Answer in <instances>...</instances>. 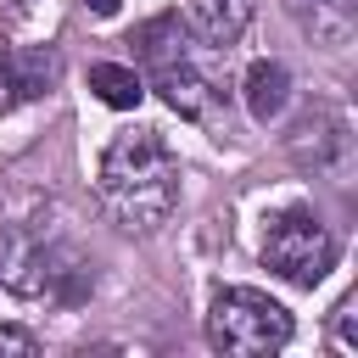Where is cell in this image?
Here are the masks:
<instances>
[{
    "label": "cell",
    "instance_id": "7a4b0ae2",
    "mask_svg": "<svg viewBox=\"0 0 358 358\" xmlns=\"http://www.w3.org/2000/svg\"><path fill=\"white\" fill-rule=\"evenodd\" d=\"M207 341L229 358H268L291 341V313L252 285H224L207 308Z\"/></svg>",
    "mask_w": 358,
    "mask_h": 358
},
{
    "label": "cell",
    "instance_id": "7c38bea8",
    "mask_svg": "<svg viewBox=\"0 0 358 358\" xmlns=\"http://www.w3.org/2000/svg\"><path fill=\"white\" fill-rule=\"evenodd\" d=\"M84 6H90V11H95V17H112V11H117V6H123V0H84Z\"/></svg>",
    "mask_w": 358,
    "mask_h": 358
},
{
    "label": "cell",
    "instance_id": "6da1fadb",
    "mask_svg": "<svg viewBox=\"0 0 358 358\" xmlns=\"http://www.w3.org/2000/svg\"><path fill=\"white\" fill-rule=\"evenodd\" d=\"M95 185L123 229H157L179 207V162L157 129H123L101 151Z\"/></svg>",
    "mask_w": 358,
    "mask_h": 358
},
{
    "label": "cell",
    "instance_id": "8992f818",
    "mask_svg": "<svg viewBox=\"0 0 358 358\" xmlns=\"http://www.w3.org/2000/svg\"><path fill=\"white\" fill-rule=\"evenodd\" d=\"M157 95H162L179 117H201V112H207V78H201L185 56L157 67Z\"/></svg>",
    "mask_w": 358,
    "mask_h": 358
},
{
    "label": "cell",
    "instance_id": "8fae6325",
    "mask_svg": "<svg viewBox=\"0 0 358 358\" xmlns=\"http://www.w3.org/2000/svg\"><path fill=\"white\" fill-rule=\"evenodd\" d=\"M336 330H341V341H347V347H358V330H352V302H341V308H336Z\"/></svg>",
    "mask_w": 358,
    "mask_h": 358
},
{
    "label": "cell",
    "instance_id": "3957f363",
    "mask_svg": "<svg viewBox=\"0 0 358 358\" xmlns=\"http://www.w3.org/2000/svg\"><path fill=\"white\" fill-rule=\"evenodd\" d=\"M330 263H336V241H330V229L319 224V213L285 207V213L263 229V268L280 274L285 285L313 291V285L330 274Z\"/></svg>",
    "mask_w": 358,
    "mask_h": 358
},
{
    "label": "cell",
    "instance_id": "30bf717a",
    "mask_svg": "<svg viewBox=\"0 0 358 358\" xmlns=\"http://www.w3.org/2000/svg\"><path fill=\"white\" fill-rule=\"evenodd\" d=\"M6 352H17V358H34V352H39V341H34L28 330L6 324V330H0V358H6Z\"/></svg>",
    "mask_w": 358,
    "mask_h": 358
},
{
    "label": "cell",
    "instance_id": "5b68a950",
    "mask_svg": "<svg viewBox=\"0 0 358 358\" xmlns=\"http://www.w3.org/2000/svg\"><path fill=\"white\" fill-rule=\"evenodd\" d=\"M285 101H291V73L280 62H252L246 67V112L257 123H274L285 112Z\"/></svg>",
    "mask_w": 358,
    "mask_h": 358
},
{
    "label": "cell",
    "instance_id": "9c48e42d",
    "mask_svg": "<svg viewBox=\"0 0 358 358\" xmlns=\"http://www.w3.org/2000/svg\"><path fill=\"white\" fill-rule=\"evenodd\" d=\"M90 90H95L106 106H117V112H134V106L145 101L140 73H134V67H123V62H95V67H90Z\"/></svg>",
    "mask_w": 358,
    "mask_h": 358
},
{
    "label": "cell",
    "instance_id": "277c9868",
    "mask_svg": "<svg viewBox=\"0 0 358 358\" xmlns=\"http://www.w3.org/2000/svg\"><path fill=\"white\" fill-rule=\"evenodd\" d=\"M56 50H45V45H34V50H22V45H0V78H6V90L17 95V101H34V95H45L50 84H56Z\"/></svg>",
    "mask_w": 358,
    "mask_h": 358
},
{
    "label": "cell",
    "instance_id": "ba28073f",
    "mask_svg": "<svg viewBox=\"0 0 358 358\" xmlns=\"http://www.w3.org/2000/svg\"><path fill=\"white\" fill-rule=\"evenodd\" d=\"M129 45H134V56L151 62V67L179 62V56H185V22H179V11H162V17L140 22V28L129 34Z\"/></svg>",
    "mask_w": 358,
    "mask_h": 358
},
{
    "label": "cell",
    "instance_id": "52a82bcc",
    "mask_svg": "<svg viewBox=\"0 0 358 358\" xmlns=\"http://www.w3.org/2000/svg\"><path fill=\"white\" fill-rule=\"evenodd\" d=\"M252 11H257V0H190V17L201 28V39H213V45H235L246 34Z\"/></svg>",
    "mask_w": 358,
    "mask_h": 358
}]
</instances>
